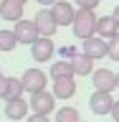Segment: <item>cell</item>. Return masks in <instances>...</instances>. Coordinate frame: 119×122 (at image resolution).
<instances>
[{
  "mask_svg": "<svg viewBox=\"0 0 119 122\" xmlns=\"http://www.w3.org/2000/svg\"><path fill=\"white\" fill-rule=\"evenodd\" d=\"M96 15H94V10H89V8H79L76 10V18L74 23H71V28H74V36L76 38H89V36H96Z\"/></svg>",
  "mask_w": 119,
  "mask_h": 122,
  "instance_id": "cell-1",
  "label": "cell"
},
{
  "mask_svg": "<svg viewBox=\"0 0 119 122\" xmlns=\"http://www.w3.org/2000/svg\"><path fill=\"white\" fill-rule=\"evenodd\" d=\"M114 107V97L112 92H104V89H94V94L89 97V109L94 114H99V117H104V114L112 112Z\"/></svg>",
  "mask_w": 119,
  "mask_h": 122,
  "instance_id": "cell-2",
  "label": "cell"
},
{
  "mask_svg": "<svg viewBox=\"0 0 119 122\" xmlns=\"http://www.w3.org/2000/svg\"><path fill=\"white\" fill-rule=\"evenodd\" d=\"M53 53H56V43L51 41V36H38L33 43H30V56L33 61H51Z\"/></svg>",
  "mask_w": 119,
  "mask_h": 122,
  "instance_id": "cell-3",
  "label": "cell"
},
{
  "mask_svg": "<svg viewBox=\"0 0 119 122\" xmlns=\"http://www.w3.org/2000/svg\"><path fill=\"white\" fill-rule=\"evenodd\" d=\"M30 109L33 112H41V114H51L53 109H56V94L53 92H33L30 94Z\"/></svg>",
  "mask_w": 119,
  "mask_h": 122,
  "instance_id": "cell-4",
  "label": "cell"
},
{
  "mask_svg": "<svg viewBox=\"0 0 119 122\" xmlns=\"http://www.w3.org/2000/svg\"><path fill=\"white\" fill-rule=\"evenodd\" d=\"M81 51L86 56H91L94 61H99V59H104V56H109V41L101 38V36H89V38H84Z\"/></svg>",
  "mask_w": 119,
  "mask_h": 122,
  "instance_id": "cell-5",
  "label": "cell"
},
{
  "mask_svg": "<svg viewBox=\"0 0 119 122\" xmlns=\"http://www.w3.org/2000/svg\"><path fill=\"white\" fill-rule=\"evenodd\" d=\"M33 20H36V28H38V33H41V36H51V38H53V33L61 28L58 23H56V18H53L51 8H41V10L36 13V18H33Z\"/></svg>",
  "mask_w": 119,
  "mask_h": 122,
  "instance_id": "cell-6",
  "label": "cell"
},
{
  "mask_svg": "<svg viewBox=\"0 0 119 122\" xmlns=\"http://www.w3.org/2000/svg\"><path fill=\"white\" fill-rule=\"evenodd\" d=\"M30 112V102H25L23 97H13V99H5V117L13 122H20L25 120Z\"/></svg>",
  "mask_w": 119,
  "mask_h": 122,
  "instance_id": "cell-7",
  "label": "cell"
},
{
  "mask_svg": "<svg viewBox=\"0 0 119 122\" xmlns=\"http://www.w3.org/2000/svg\"><path fill=\"white\" fill-rule=\"evenodd\" d=\"M20 79H23V84H25V92H28V94L46 89V84H48V81H46L48 76H46L43 69H25Z\"/></svg>",
  "mask_w": 119,
  "mask_h": 122,
  "instance_id": "cell-8",
  "label": "cell"
},
{
  "mask_svg": "<svg viewBox=\"0 0 119 122\" xmlns=\"http://www.w3.org/2000/svg\"><path fill=\"white\" fill-rule=\"evenodd\" d=\"M91 81H94V89H104V92H114V89H119L117 74H114L112 69H94Z\"/></svg>",
  "mask_w": 119,
  "mask_h": 122,
  "instance_id": "cell-9",
  "label": "cell"
},
{
  "mask_svg": "<svg viewBox=\"0 0 119 122\" xmlns=\"http://www.w3.org/2000/svg\"><path fill=\"white\" fill-rule=\"evenodd\" d=\"M51 13H53V18H56L58 25H71L74 18H76V10H74V5L68 0H56L51 5Z\"/></svg>",
  "mask_w": 119,
  "mask_h": 122,
  "instance_id": "cell-10",
  "label": "cell"
},
{
  "mask_svg": "<svg viewBox=\"0 0 119 122\" xmlns=\"http://www.w3.org/2000/svg\"><path fill=\"white\" fill-rule=\"evenodd\" d=\"M13 30H15V36H18V41L25 43V46H30L38 36H41L38 28H36V20H23V18H20V20H15Z\"/></svg>",
  "mask_w": 119,
  "mask_h": 122,
  "instance_id": "cell-11",
  "label": "cell"
},
{
  "mask_svg": "<svg viewBox=\"0 0 119 122\" xmlns=\"http://www.w3.org/2000/svg\"><path fill=\"white\" fill-rule=\"evenodd\" d=\"M53 94H56V99H71V97L76 94V81H74V76L53 79Z\"/></svg>",
  "mask_w": 119,
  "mask_h": 122,
  "instance_id": "cell-12",
  "label": "cell"
},
{
  "mask_svg": "<svg viewBox=\"0 0 119 122\" xmlns=\"http://www.w3.org/2000/svg\"><path fill=\"white\" fill-rule=\"evenodd\" d=\"M0 18L3 20H20L23 18V3L18 0H0Z\"/></svg>",
  "mask_w": 119,
  "mask_h": 122,
  "instance_id": "cell-13",
  "label": "cell"
},
{
  "mask_svg": "<svg viewBox=\"0 0 119 122\" xmlns=\"http://www.w3.org/2000/svg\"><path fill=\"white\" fill-rule=\"evenodd\" d=\"M71 64H74V76H91L94 74V59L91 56H86V53H76L74 59H71Z\"/></svg>",
  "mask_w": 119,
  "mask_h": 122,
  "instance_id": "cell-14",
  "label": "cell"
},
{
  "mask_svg": "<svg viewBox=\"0 0 119 122\" xmlns=\"http://www.w3.org/2000/svg\"><path fill=\"white\" fill-rule=\"evenodd\" d=\"M114 33H119L117 18H114V15H101V18L96 20V36H101V38H106V41H109Z\"/></svg>",
  "mask_w": 119,
  "mask_h": 122,
  "instance_id": "cell-15",
  "label": "cell"
},
{
  "mask_svg": "<svg viewBox=\"0 0 119 122\" xmlns=\"http://www.w3.org/2000/svg\"><path fill=\"white\" fill-rule=\"evenodd\" d=\"M51 79H61V76H74V64L68 59H61V61H53L51 64Z\"/></svg>",
  "mask_w": 119,
  "mask_h": 122,
  "instance_id": "cell-16",
  "label": "cell"
},
{
  "mask_svg": "<svg viewBox=\"0 0 119 122\" xmlns=\"http://www.w3.org/2000/svg\"><path fill=\"white\" fill-rule=\"evenodd\" d=\"M23 92H25V84H23V79H18V76H8V86H5V97H3V99L23 97Z\"/></svg>",
  "mask_w": 119,
  "mask_h": 122,
  "instance_id": "cell-17",
  "label": "cell"
},
{
  "mask_svg": "<svg viewBox=\"0 0 119 122\" xmlns=\"http://www.w3.org/2000/svg\"><path fill=\"white\" fill-rule=\"evenodd\" d=\"M53 122H81V114L76 107H61V109H56Z\"/></svg>",
  "mask_w": 119,
  "mask_h": 122,
  "instance_id": "cell-18",
  "label": "cell"
},
{
  "mask_svg": "<svg viewBox=\"0 0 119 122\" xmlns=\"http://www.w3.org/2000/svg\"><path fill=\"white\" fill-rule=\"evenodd\" d=\"M20 43V41H18V36H15V30H8V28H3L0 30V51H13L15 46Z\"/></svg>",
  "mask_w": 119,
  "mask_h": 122,
  "instance_id": "cell-19",
  "label": "cell"
},
{
  "mask_svg": "<svg viewBox=\"0 0 119 122\" xmlns=\"http://www.w3.org/2000/svg\"><path fill=\"white\" fill-rule=\"evenodd\" d=\"M109 59L119 61V33H114V36L109 38Z\"/></svg>",
  "mask_w": 119,
  "mask_h": 122,
  "instance_id": "cell-20",
  "label": "cell"
},
{
  "mask_svg": "<svg viewBox=\"0 0 119 122\" xmlns=\"http://www.w3.org/2000/svg\"><path fill=\"white\" fill-rule=\"evenodd\" d=\"M76 53H79V51H76L74 46H61V48H58V56H61V59H68V61L74 59Z\"/></svg>",
  "mask_w": 119,
  "mask_h": 122,
  "instance_id": "cell-21",
  "label": "cell"
},
{
  "mask_svg": "<svg viewBox=\"0 0 119 122\" xmlns=\"http://www.w3.org/2000/svg\"><path fill=\"white\" fill-rule=\"evenodd\" d=\"M25 122H51V120H48V114L33 112V114H28V117H25Z\"/></svg>",
  "mask_w": 119,
  "mask_h": 122,
  "instance_id": "cell-22",
  "label": "cell"
},
{
  "mask_svg": "<svg viewBox=\"0 0 119 122\" xmlns=\"http://www.w3.org/2000/svg\"><path fill=\"white\" fill-rule=\"evenodd\" d=\"M74 3H76L79 8H89V10H94V8H96L101 0H74Z\"/></svg>",
  "mask_w": 119,
  "mask_h": 122,
  "instance_id": "cell-23",
  "label": "cell"
},
{
  "mask_svg": "<svg viewBox=\"0 0 119 122\" xmlns=\"http://www.w3.org/2000/svg\"><path fill=\"white\" fill-rule=\"evenodd\" d=\"M109 114H112L114 122H119V99H114V107H112V112H109Z\"/></svg>",
  "mask_w": 119,
  "mask_h": 122,
  "instance_id": "cell-24",
  "label": "cell"
},
{
  "mask_svg": "<svg viewBox=\"0 0 119 122\" xmlns=\"http://www.w3.org/2000/svg\"><path fill=\"white\" fill-rule=\"evenodd\" d=\"M5 86H8V76L0 71V97H5Z\"/></svg>",
  "mask_w": 119,
  "mask_h": 122,
  "instance_id": "cell-25",
  "label": "cell"
},
{
  "mask_svg": "<svg viewBox=\"0 0 119 122\" xmlns=\"http://www.w3.org/2000/svg\"><path fill=\"white\" fill-rule=\"evenodd\" d=\"M36 3H38V5H41V8H48V5H53L56 0H36Z\"/></svg>",
  "mask_w": 119,
  "mask_h": 122,
  "instance_id": "cell-26",
  "label": "cell"
},
{
  "mask_svg": "<svg viewBox=\"0 0 119 122\" xmlns=\"http://www.w3.org/2000/svg\"><path fill=\"white\" fill-rule=\"evenodd\" d=\"M112 15H114V18H117V23H119V5L114 8V13H112Z\"/></svg>",
  "mask_w": 119,
  "mask_h": 122,
  "instance_id": "cell-27",
  "label": "cell"
},
{
  "mask_svg": "<svg viewBox=\"0 0 119 122\" xmlns=\"http://www.w3.org/2000/svg\"><path fill=\"white\" fill-rule=\"evenodd\" d=\"M18 3H23V5H25V3H28V0H18Z\"/></svg>",
  "mask_w": 119,
  "mask_h": 122,
  "instance_id": "cell-28",
  "label": "cell"
},
{
  "mask_svg": "<svg viewBox=\"0 0 119 122\" xmlns=\"http://www.w3.org/2000/svg\"><path fill=\"white\" fill-rule=\"evenodd\" d=\"M117 84H119V71H117Z\"/></svg>",
  "mask_w": 119,
  "mask_h": 122,
  "instance_id": "cell-29",
  "label": "cell"
}]
</instances>
